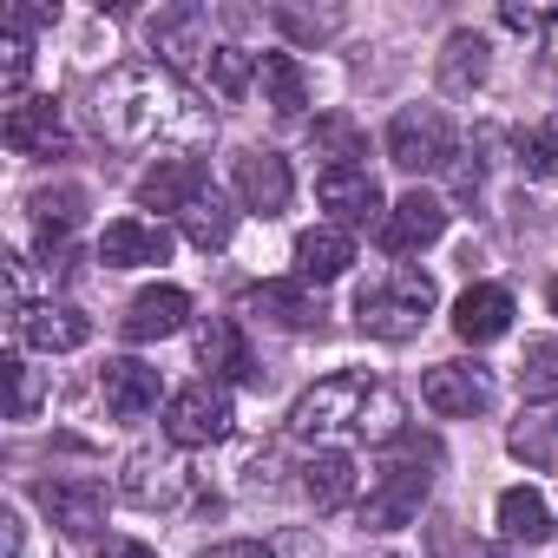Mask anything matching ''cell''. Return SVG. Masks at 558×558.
<instances>
[{"mask_svg": "<svg viewBox=\"0 0 558 558\" xmlns=\"http://www.w3.org/2000/svg\"><path fill=\"white\" fill-rule=\"evenodd\" d=\"M93 119L112 145H204L217 132V112L158 60H125L106 73L99 99H93Z\"/></svg>", "mask_w": 558, "mask_h": 558, "instance_id": "1", "label": "cell"}, {"mask_svg": "<svg viewBox=\"0 0 558 558\" xmlns=\"http://www.w3.org/2000/svg\"><path fill=\"white\" fill-rule=\"evenodd\" d=\"M434 310H440V290H434V276L414 269V263H401V269H388V276H375V283L355 290V323L375 342H414Z\"/></svg>", "mask_w": 558, "mask_h": 558, "instance_id": "2", "label": "cell"}, {"mask_svg": "<svg viewBox=\"0 0 558 558\" xmlns=\"http://www.w3.org/2000/svg\"><path fill=\"white\" fill-rule=\"evenodd\" d=\"M434 460L440 447L434 440H395V460L375 473L368 499H362V532H401L408 519H421L427 493H434Z\"/></svg>", "mask_w": 558, "mask_h": 558, "instance_id": "3", "label": "cell"}, {"mask_svg": "<svg viewBox=\"0 0 558 558\" xmlns=\"http://www.w3.org/2000/svg\"><path fill=\"white\" fill-rule=\"evenodd\" d=\"M375 388H381V381L362 375V368L323 375L316 388L296 395L290 434H303V440H342V434H355V440H362V414H368V395H375Z\"/></svg>", "mask_w": 558, "mask_h": 558, "instance_id": "4", "label": "cell"}, {"mask_svg": "<svg viewBox=\"0 0 558 558\" xmlns=\"http://www.w3.org/2000/svg\"><path fill=\"white\" fill-rule=\"evenodd\" d=\"M388 158L408 171V178H434L460 158V138H453V119L440 106H401L388 119Z\"/></svg>", "mask_w": 558, "mask_h": 558, "instance_id": "5", "label": "cell"}, {"mask_svg": "<svg viewBox=\"0 0 558 558\" xmlns=\"http://www.w3.org/2000/svg\"><path fill=\"white\" fill-rule=\"evenodd\" d=\"M230 395L217 388V381H184V388H171V401H165V440L171 447H217V440H230Z\"/></svg>", "mask_w": 558, "mask_h": 558, "instance_id": "6", "label": "cell"}, {"mask_svg": "<svg viewBox=\"0 0 558 558\" xmlns=\"http://www.w3.org/2000/svg\"><path fill=\"white\" fill-rule=\"evenodd\" d=\"M145 40H151V53H158V66H171V73H184V66H210V14L204 8H158V14H145Z\"/></svg>", "mask_w": 558, "mask_h": 558, "instance_id": "7", "label": "cell"}, {"mask_svg": "<svg viewBox=\"0 0 558 558\" xmlns=\"http://www.w3.org/2000/svg\"><path fill=\"white\" fill-rule=\"evenodd\" d=\"M447 197H434V191H408V197H395L388 204V217H381V230H375V243L388 250V256H414V250H434L440 236H447Z\"/></svg>", "mask_w": 558, "mask_h": 558, "instance_id": "8", "label": "cell"}, {"mask_svg": "<svg viewBox=\"0 0 558 558\" xmlns=\"http://www.w3.org/2000/svg\"><path fill=\"white\" fill-rule=\"evenodd\" d=\"M316 197H323V210H329V223H336V230H362V223H375V230H381V217H388V197H381V184H375V171H368V165L323 171V178H316Z\"/></svg>", "mask_w": 558, "mask_h": 558, "instance_id": "9", "label": "cell"}, {"mask_svg": "<svg viewBox=\"0 0 558 558\" xmlns=\"http://www.w3.org/2000/svg\"><path fill=\"white\" fill-rule=\"evenodd\" d=\"M0 138H8L14 158H66L73 151V132H66L60 99H21V106H8Z\"/></svg>", "mask_w": 558, "mask_h": 558, "instance_id": "10", "label": "cell"}, {"mask_svg": "<svg viewBox=\"0 0 558 558\" xmlns=\"http://www.w3.org/2000/svg\"><path fill=\"white\" fill-rule=\"evenodd\" d=\"M243 310L276 323V329H323V290L303 283V276H269V283H250L243 290Z\"/></svg>", "mask_w": 558, "mask_h": 558, "instance_id": "11", "label": "cell"}, {"mask_svg": "<svg viewBox=\"0 0 558 558\" xmlns=\"http://www.w3.org/2000/svg\"><path fill=\"white\" fill-rule=\"evenodd\" d=\"M421 401H427L440 421H473V414L493 408V381H486V368H473V362H434V368L421 375Z\"/></svg>", "mask_w": 558, "mask_h": 558, "instance_id": "12", "label": "cell"}, {"mask_svg": "<svg viewBox=\"0 0 558 558\" xmlns=\"http://www.w3.org/2000/svg\"><path fill=\"white\" fill-rule=\"evenodd\" d=\"M230 178H236L243 210H256V217H283L290 197H296V171H290L283 151H236Z\"/></svg>", "mask_w": 558, "mask_h": 558, "instance_id": "13", "label": "cell"}, {"mask_svg": "<svg viewBox=\"0 0 558 558\" xmlns=\"http://www.w3.org/2000/svg\"><path fill=\"white\" fill-rule=\"evenodd\" d=\"M14 336L40 355H73L93 342V316L73 310V303H21L14 310Z\"/></svg>", "mask_w": 558, "mask_h": 558, "instance_id": "14", "label": "cell"}, {"mask_svg": "<svg viewBox=\"0 0 558 558\" xmlns=\"http://www.w3.org/2000/svg\"><path fill=\"white\" fill-rule=\"evenodd\" d=\"M34 499H40V512H47L66 538H93V532L106 525V506H112V493H106L99 480H40Z\"/></svg>", "mask_w": 558, "mask_h": 558, "instance_id": "15", "label": "cell"}, {"mask_svg": "<svg viewBox=\"0 0 558 558\" xmlns=\"http://www.w3.org/2000/svg\"><path fill=\"white\" fill-rule=\"evenodd\" d=\"M197 368L204 381H243V388H263V368L243 342V329L230 316H204L197 323Z\"/></svg>", "mask_w": 558, "mask_h": 558, "instance_id": "16", "label": "cell"}, {"mask_svg": "<svg viewBox=\"0 0 558 558\" xmlns=\"http://www.w3.org/2000/svg\"><path fill=\"white\" fill-rule=\"evenodd\" d=\"M99 395H106V414H112V421H145V414H158V401H171L165 381H158V368L138 362V355L106 362V368H99Z\"/></svg>", "mask_w": 558, "mask_h": 558, "instance_id": "17", "label": "cell"}, {"mask_svg": "<svg viewBox=\"0 0 558 558\" xmlns=\"http://www.w3.org/2000/svg\"><path fill=\"white\" fill-rule=\"evenodd\" d=\"M171 256V230L158 217H119L99 230V263L106 269H145V263H165Z\"/></svg>", "mask_w": 558, "mask_h": 558, "instance_id": "18", "label": "cell"}, {"mask_svg": "<svg viewBox=\"0 0 558 558\" xmlns=\"http://www.w3.org/2000/svg\"><path fill=\"white\" fill-rule=\"evenodd\" d=\"M512 316H519V303H512L506 283H473V290H460V303H453V336L473 342V349H486V342H499V336L512 329Z\"/></svg>", "mask_w": 558, "mask_h": 558, "instance_id": "19", "label": "cell"}, {"mask_svg": "<svg viewBox=\"0 0 558 558\" xmlns=\"http://www.w3.org/2000/svg\"><path fill=\"white\" fill-rule=\"evenodd\" d=\"M119 499L125 506H178L184 499V466L171 460V453H158V447H138L132 460H125V473H119Z\"/></svg>", "mask_w": 558, "mask_h": 558, "instance_id": "20", "label": "cell"}, {"mask_svg": "<svg viewBox=\"0 0 558 558\" xmlns=\"http://www.w3.org/2000/svg\"><path fill=\"white\" fill-rule=\"evenodd\" d=\"M184 323H191V296H184L178 283H151V290L132 296L119 336H125V342H165V336H178Z\"/></svg>", "mask_w": 558, "mask_h": 558, "instance_id": "21", "label": "cell"}, {"mask_svg": "<svg viewBox=\"0 0 558 558\" xmlns=\"http://www.w3.org/2000/svg\"><path fill=\"white\" fill-rule=\"evenodd\" d=\"M486 73H493V40H486V34H473V27L447 34V47H440V66H434L440 93H447V99H473V93L486 86Z\"/></svg>", "mask_w": 558, "mask_h": 558, "instance_id": "22", "label": "cell"}, {"mask_svg": "<svg viewBox=\"0 0 558 558\" xmlns=\"http://www.w3.org/2000/svg\"><path fill=\"white\" fill-rule=\"evenodd\" d=\"M204 184H210V178H204V165H197L191 151H171V158H158V165L138 178V204H145V210H171V217H178Z\"/></svg>", "mask_w": 558, "mask_h": 558, "instance_id": "23", "label": "cell"}, {"mask_svg": "<svg viewBox=\"0 0 558 558\" xmlns=\"http://www.w3.org/2000/svg\"><path fill=\"white\" fill-rule=\"evenodd\" d=\"M296 473H303L296 486H303V499H310L316 512H342V506L355 499V480H362V473H355V460H349L342 447H323V453H310Z\"/></svg>", "mask_w": 558, "mask_h": 558, "instance_id": "24", "label": "cell"}, {"mask_svg": "<svg viewBox=\"0 0 558 558\" xmlns=\"http://www.w3.org/2000/svg\"><path fill=\"white\" fill-rule=\"evenodd\" d=\"M349 263H355V236L349 230H336V223H316V230H303L296 236V276L303 283H336V276H349Z\"/></svg>", "mask_w": 558, "mask_h": 558, "instance_id": "25", "label": "cell"}, {"mask_svg": "<svg viewBox=\"0 0 558 558\" xmlns=\"http://www.w3.org/2000/svg\"><path fill=\"white\" fill-rule=\"evenodd\" d=\"M27 210H34V236H40V250H73V230L86 223V191H80V184L34 191Z\"/></svg>", "mask_w": 558, "mask_h": 558, "instance_id": "26", "label": "cell"}, {"mask_svg": "<svg viewBox=\"0 0 558 558\" xmlns=\"http://www.w3.org/2000/svg\"><path fill=\"white\" fill-rule=\"evenodd\" d=\"M493 512H499V532L512 545H551V532H558V519H551V506H545L538 486H506Z\"/></svg>", "mask_w": 558, "mask_h": 558, "instance_id": "27", "label": "cell"}, {"mask_svg": "<svg viewBox=\"0 0 558 558\" xmlns=\"http://www.w3.org/2000/svg\"><path fill=\"white\" fill-rule=\"evenodd\" d=\"M256 80H263V106L276 119H303L310 106V73L296 53H256Z\"/></svg>", "mask_w": 558, "mask_h": 558, "instance_id": "28", "label": "cell"}, {"mask_svg": "<svg viewBox=\"0 0 558 558\" xmlns=\"http://www.w3.org/2000/svg\"><path fill=\"white\" fill-rule=\"evenodd\" d=\"M178 230H184V236L210 256V250H223V243H230V230H236V204H230L217 184H204V191L178 210Z\"/></svg>", "mask_w": 558, "mask_h": 558, "instance_id": "29", "label": "cell"}, {"mask_svg": "<svg viewBox=\"0 0 558 558\" xmlns=\"http://www.w3.org/2000/svg\"><path fill=\"white\" fill-rule=\"evenodd\" d=\"M506 447H512V460H525L532 473H558V408H551V401H545V408H525V414L512 421Z\"/></svg>", "mask_w": 558, "mask_h": 558, "instance_id": "30", "label": "cell"}, {"mask_svg": "<svg viewBox=\"0 0 558 558\" xmlns=\"http://www.w3.org/2000/svg\"><path fill=\"white\" fill-rule=\"evenodd\" d=\"M310 158H323V171H342V165H362L368 158V138L349 112H323L310 125Z\"/></svg>", "mask_w": 558, "mask_h": 558, "instance_id": "31", "label": "cell"}, {"mask_svg": "<svg viewBox=\"0 0 558 558\" xmlns=\"http://www.w3.org/2000/svg\"><path fill=\"white\" fill-rule=\"evenodd\" d=\"M519 388H525V408H545V401H558V342H551V336L525 342Z\"/></svg>", "mask_w": 558, "mask_h": 558, "instance_id": "32", "label": "cell"}, {"mask_svg": "<svg viewBox=\"0 0 558 558\" xmlns=\"http://www.w3.org/2000/svg\"><path fill=\"white\" fill-rule=\"evenodd\" d=\"M512 165H519V178H532V184L558 178V119L525 125V132H519V145H512Z\"/></svg>", "mask_w": 558, "mask_h": 558, "instance_id": "33", "label": "cell"}, {"mask_svg": "<svg viewBox=\"0 0 558 558\" xmlns=\"http://www.w3.org/2000/svg\"><path fill=\"white\" fill-rule=\"evenodd\" d=\"M27 80H34V34L0 27V99L21 106L27 99Z\"/></svg>", "mask_w": 558, "mask_h": 558, "instance_id": "34", "label": "cell"}, {"mask_svg": "<svg viewBox=\"0 0 558 558\" xmlns=\"http://www.w3.org/2000/svg\"><path fill=\"white\" fill-rule=\"evenodd\" d=\"M204 73H210L217 99H243V93H250V80H256V53H243V47H217Z\"/></svg>", "mask_w": 558, "mask_h": 558, "instance_id": "35", "label": "cell"}, {"mask_svg": "<svg viewBox=\"0 0 558 558\" xmlns=\"http://www.w3.org/2000/svg\"><path fill=\"white\" fill-rule=\"evenodd\" d=\"M269 21L283 27L296 47H316V40H336L342 34V14H310V8H276Z\"/></svg>", "mask_w": 558, "mask_h": 558, "instance_id": "36", "label": "cell"}, {"mask_svg": "<svg viewBox=\"0 0 558 558\" xmlns=\"http://www.w3.org/2000/svg\"><path fill=\"white\" fill-rule=\"evenodd\" d=\"M8 381H14L8 414H14V421H34V414H40V401H47V375H40V368H27L21 355H8Z\"/></svg>", "mask_w": 558, "mask_h": 558, "instance_id": "37", "label": "cell"}, {"mask_svg": "<svg viewBox=\"0 0 558 558\" xmlns=\"http://www.w3.org/2000/svg\"><path fill=\"white\" fill-rule=\"evenodd\" d=\"M197 558H276V538H223V545H210Z\"/></svg>", "mask_w": 558, "mask_h": 558, "instance_id": "38", "label": "cell"}, {"mask_svg": "<svg viewBox=\"0 0 558 558\" xmlns=\"http://www.w3.org/2000/svg\"><path fill=\"white\" fill-rule=\"evenodd\" d=\"M276 558H323L316 532H276Z\"/></svg>", "mask_w": 558, "mask_h": 558, "instance_id": "39", "label": "cell"}, {"mask_svg": "<svg viewBox=\"0 0 558 558\" xmlns=\"http://www.w3.org/2000/svg\"><path fill=\"white\" fill-rule=\"evenodd\" d=\"M21 545H27L21 512H14V506H0V558H21Z\"/></svg>", "mask_w": 558, "mask_h": 558, "instance_id": "40", "label": "cell"}, {"mask_svg": "<svg viewBox=\"0 0 558 558\" xmlns=\"http://www.w3.org/2000/svg\"><path fill=\"white\" fill-rule=\"evenodd\" d=\"M99 558H158L151 545H138V538H106L99 545Z\"/></svg>", "mask_w": 558, "mask_h": 558, "instance_id": "41", "label": "cell"}, {"mask_svg": "<svg viewBox=\"0 0 558 558\" xmlns=\"http://www.w3.org/2000/svg\"><path fill=\"white\" fill-rule=\"evenodd\" d=\"M499 21H506L512 34H532V27H545V21H538L532 8H499Z\"/></svg>", "mask_w": 558, "mask_h": 558, "instance_id": "42", "label": "cell"}, {"mask_svg": "<svg viewBox=\"0 0 558 558\" xmlns=\"http://www.w3.org/2000/svg\"><path fill=\"white\" fill-rule=\"evenodd\" d=\"M545 53H551V66H558V14H545Z\"/></svg>", "mask_w": 558, "mask_h": 558, "instance_id": "43", "label": "cell"}, {"mask_svg": "<svg viewBox=\"0 0 558 558\" xmlns=\"http://www.w3.org/2000/svg\"><path fill=\"white\" fill-rule=\"evenodd\" d=\"M545 296H551V310H558V276H551V290H545Z\"/></svg>", "mask_w": 558, "mask_h": 558, "instance_id": "44", "label": "cell"}, {"mask_svg": "<svg viewBox=\"0 0 558 558\" xmlns=\"http://www.w3.org/2000/svg\"><path fill=\"white\" fill-rule=\"evenodd\" d=\"M388 558H395V551H388Z\"/></svg>", "mask_w": 558, "mask_h": 558, "instance_id": "45", "label": "cell"}]
</instances>
